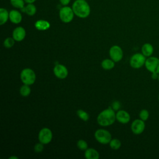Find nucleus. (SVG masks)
<instances>
[{"label":"nucleus","mask_w":159,"mask_h":159,"mask_svg":"<svg viewBox=\"0 0 159 159\" xmlns=\"http://www.w3.org/2000/svg\"><path fill=\"white\" fill-rule=\"evenodd\" d=\"M13 39L17 42L22 41L25 37V30L22 27H16L12 32Z\"/></svg>","instance_id":"13"},{"label":"nucleus","mask_w":159,"mask_h":159,"mask_svg":"<svg viewBox=\"0 0 159 159\" xmlns=\"http://www.w3.org/2000/svg\"><path fill=\"white\" fill-rule=\"evenodd\" d=\"M101 66L104 70H111L114 67V61L112 60L105 59L102 61Z\"/></svg>","instance_id":"20"},{"label":"nucleus","mask_w":159,"mask_h":159,"mask_svg":"<svg viewBox=\"0 0 159 159\" xmlns=\"http://www.w3.org/2000/svg\"><path fill=\"white\" fill-rule=\"evenodd\" d=\"M116 119L117 121L122 124H127L130 120V114L125 111L120 110L116 114Z\"/></svg>","instance_id":"12"},{"label":"nucleus","mask_w":159,"mask_h":159,"mask_svg":"<svg viewBox=\"0 0 159 159\" xmlns=\"http://www.w3.org/2000/svg\"><path fill=\"white\" fill-rule=\"evenodd\" d=\"M25 2H26L28 4H30V3H33L34 1H35V0H24Z\"/></svg>","instance_id":"32"},{"label":"nucleus","mask_w":159,"mask_h":159,"mask_svg":"<svg viewBox=\"0 0 159 159\" xmlns=\"http://www.w3.org/2000/svg\"><path fill=\"white\" fill-rule=\"evenodd\" d=\"M21 9L22 11L25 12L26 14L29 16H33L36 12V7L32 3L28 4L25 7H23Z\"/></svg>","instance_id":"19"},{"label":"nucleus","mask_w":159,"mask_h":159,"mask_svg":"<svg viewBox=\"0 0 159 159\" xmlns=\"http://www.w3.org/2000/svg\"><path fill=\"white\" fill-rule=\"evenodd\" d=\"M74 14L75 13L73 11V9L68 6H64L61 7L59 12L60 19L65 23H68L71 22L73 19Z\"/></svg>","instance_id":"7"},{"label":"nucleus","mask_w":159,"mask_h":159,"mask_svg":"<svg viewBox=\"0 0 159 159\" xmlns=\"http://www.w3.org/2000/svg\"><path fill=\"white\" fill-rule=\"evenodd\" d=\"M52 139V132L47 127L42 129L39 134V140L43 144H47Z\"/></svg>","instance_id":"8"},{"label":"nucleus","mask_w":159,"mask_h":159,"mask_svg":"<svg viewBox=\"0 0 159 159\" xmlns=\"http://www.w3.org/2000/svg\"><path fill=\"white\" fill-rule=\"evenodd\" d=\"M35 72L30 68L24 69L20 73V79L24 84L31 85L35 81Z\"/></svg>","instance_id":"3"},{"label":"nucleus","mask_w":159,"mask_h":159,"mask_svg":"<svg viewBox=\"0 0 159 159\" xmlns=\"http://www.w3.org/2000/svg\"><path fill=\"white\" fill-rule=\"evenodd\" d=\"M60 1L61 4L62 5L66 6V5H67V4H69L70 0H60Z\"/></svg>","instance_id":"31"},{"label":"nucleus","mask_w":159,"mask_h":159,"mask_svg":"<svg viewBox=\"0 0 159 159\" xmlns=\"http://www.w3.org/2000/svg\"><path fill=\"white\" fill-rule=\"evenodd\" d=\"M139 117L143 121L147 120L149 117V112L147 109H142L139 113Z\"/></svg>","instance_id":"25"},{"label":"nucleus","mask_w":159,"mask_h":159,"mask_svg":"<svg viewBox=\"0 0 159 159\" xmlns=\"http://www.w3.org/2000/svg\"><path fill=\"white\" fill-rule=\"evenodd\" d=\"M141 52L144 56L148 58L149 57L152 56L154 52V48L153 45L151 43H145L142 45L141 48Z\"/></svg>","instance_id":"14"},{"label":"nucleus","mask_w":159,"mask_h":159,"mask_svg":"<svg viewBox=\"0 0 159 159\" xmlns=\"http://www.w3.org/2000/svg\"><path fill=\"white\" fill-rule=\"evenodd\" d=\"M9 158V159H12V158H16V159H17L18 158H17V157H15V156H12V157H10Z\"/></svg>","instance_id":"33"},{"label":"nucleus","mask_w":159,"mask_h":159,"mask_svg":"<svg viewBox=\"0 0 159 159\" xmlns=\"http://www.w3.org/2000/svg\"><path fill=\"white\" fill-rule=\"evenodd\" d=\"M147 57L142 53L134 54L130 59V65L133 68H140L145 65Z\"/></svg>","instance_id":"5"},{"label":"nucleus","mask_w":159,"mask_h":159,"mask_svg":"<svg viewBox=\"0 0 159 159\" xmlns=\"http://www.w3.org/2000/svg\"><path fill=\"white\" fill-rule=\"evenodd\" d=\"M109 145L111 148H112L113 150H117L120 147L121 143L118 139H114L110 141Z\"/></svg>","instance_id":"22"},{"label":"nucleus","mask_w":159,"mask_h":159,"mask_svg":"<svg viewBox=\"0 0 159 159\" xmlns=\"http://www.w3.org/2000/svg\"><path fill=\"white\" fill-rule=\"evenodd\" d=\"M109 55L111 59L114 62H118L120 61L123 57V52L119 46L114 45L109 50Z\"/></svg>","instance_id":"10"},{"label":"nucleus","mask_w":159,"mask_h":159,"mask_svg":"<svg viewBox=\"0 0 159 159\" xmlns=\"http://www.w3.org/2000/svg\"><path fill=\"white\" fill-rule=\"evenodd\" d=\"M158 101H159V94H158Z\"/></svg>","instance_id":"35"},{"label":"nucleus","mask_w":159,"mask_h":159,"mask_svg":"<svg viewBox=\"0 0 159 159\" xmlns=\"http://www.w3.org/2000/svg\"><path fill=\"white\" fill-rule=\"evenodd\" d=\"M77 115L81 120H83L84 121L88 120L89 117L88 114L82 109H79L77 111Z\"/></svg>","instance_id":"23"},{"label":"nucleus","mask_w":159,"mask_h":159,"mask_svg":"<svg viewBox=\"0 0 159 159\" xmlns=\"http://www.w3.org/2000/svg\"><path fill=\"white\" fill-rule=\"evenodd\" d=\"M8 18H9V13L4 8L0 9V24L3 25L5 24Z\"/></svg>","instance_id":"18"},{"label":"nucleus","mask_w":159,"mask_h":159,"mask_svg":"<svg viewBox=\"0 0 159 159\" xmlns=\"http://www.w3.org/2000/svg\"><path fill=\"white\" fill-rule=\"evenodd\" d=\"M24 0H11V3L16 8L22 9L24 7Z\"/></svg>","instance_id":"24"},{"label":"nucleus","mask_w":159,"mask_h":159,"mask_svg":"<svg viewBox=\"0 0 159 159\" xmlns=\"http://www.w3.org/2000/svg\"><path fill=\"white\" fill-rule=\"evenodd\" d=\"M77 147L81 150H86L88 148V143L84 140H80L77 142Z\"/></svg>","instance_id":"26"},{"label":"nucleus","mask_w":159,"mask_h":159,"mask_svg":"<svg viewBox=\"0 0 159 159\" xmlns=\"http://www.w3.org/2000/svg\"><path fill=\"white\" fill-rule=\"evenodd\" d=\"M120 107V104L119 101H114L112 104V109L114 111H117Z\"/></svg>","instance_id":"29"},{"label":"nucleus","mask_w":159,"mask_h":159,"mask_svg":"<svg viewBox=\"0 0 159 159\" xmlns=\"http://www.w3.org/2000/svg\"><path fill=\"white\" fill-rule=\"evenodd\" d=\"M9 19L12 23L19 24L22 20V15L19 11L12 10L9 12Z\"/></svg>","instance_id":"15"},{"label":"nucleus","mask_w":159,"mask_h":159,"mask_svg":"<svg viewBox=\"0 0 159 159\" xmlns=\"http://www.w3.org/2000/svg\"><path fill=\"white\" fill-rule=\"evenodd\" d=\"M43 150V144L41 142L37 143L34 146V151L37 153H40L42 152Z\"/></svg>","instance_id":"28"},{"label":"nucleus","mask_w":159,"mask_h":159,"mask_svg":"<svg viewBox=\"0 0 159 159\" xmlns=\"http://www.w3.org/2000/svg\"><path fill=\"white\" fill-rule=\"evenodd\" d=\"M20 93L22 96H28L30 93V88L27 84H24L20 89Z\"/></svg>","instance_id":"21"},{"label":"nucleus","mask_w":159,"mask_h":159,"mask_svg":"<svg viewBox=\"0 0 159 159\" xmlns=\"http://www.w3.org/2000/svg\"><path fill=\"white\" fill-rule=\"evenodd\" d=\"M72 9L75 14L81 18H86L90 14V7L85 0H76L73 4Z\"/></svg>","instance_id":"1"},{"label":"nucleus","mask_w":159,"mask_h":159,"mask_svg":"<svg viewBox=\"0 0 159 159\" xmlns=\"http://www.w3.org/2000/svg\"><path fill=\"white\" fill-rule=\"evenodd\" d=\"M116 119L114 111L111 108L102 111L98 116V123L102 126H108L112 125Z\"/></svg>","instance_id":"2"},{"label":"nucleus","mask_w":159,"mask_h":159,"mask_svg":"<svg viewBox=\"0 0 159 159\" xmlns=\"http://www.w3.org/2000/svg\"><path fill=\"white\" fill-rule=\"evenodd\" d=\"M146 68V69L152 73H159V58L151 56L148 58H147L145 63L144 65Z\"/></svg>","instance_id":"4"},{"label":"nucleus","mask_w":159,"mask_h":159,"mask_svg":"<svg viewBox=\"0 0 159 159\" xmlns=\"http://www.w3.org/2000/svg\"><path fill=\"white\" fill-rule=\"evenodd\" d=\"M145 121L142 119H135L131 124L132 132L135 135L141 134L145 130Z\"/></svg>","instance_id":"9"},{"label":"nucleus","mask_w":159,"mask_h":159,"mask_svg":"<svg viewBox=\"0 0 159 159\" xmlns=\"http://www.w3.org/2000/svg\"><path fill=\"white\" fill-rule=\"evenodd\" d=\"M158 73H151V78L153 80H157L158 79Z\"/></svg>","instance_id":"30"},{"label":"nucleus","mask_w":159,"mask_h":159,"mask_svg":"<svg viewBox=\"0 0 159 159\" xmlns=\"http://www.w3.org/2000/svg\"><path fill=\"white\" fill-rule=\"evenodd\" d=\"M94 137L96 140L102 143L107 144L111 140V135L109 132L104 129H98L95 132Z\"/></svg>","instance_id":"6"},{"label":"nucleus","mask_w":159,"mask_h":159,"mask_svg":"<svg viewBox=\"0 0 159 159\" xmlns=\"http://www.w3.org/2000/svg\"><path fill=\"white\" fill-rule=\"evenodd\" d=\"M14 39L11 37H8L4 41V46L6 48H11L14 44Z\"/></svg>","instance_id":"27"},{"label":"nucleus","mask_w":159,"mask_h":159,"mask_svg":"<svg viewBox=\"0 0 159 159\" xmlns=\"http://www.w3.org/2000/svg\"><path fill=\"white\" fill-rule=\"evenodd\" d=\"M53 73L55 75L60 79L65 78L68 76V73L67 68L61 64H58L55 66L53 68Z\"/></svg>","instance_id":"11"},{"label":"nucleus","mask_w":159,"mask_h":159,"mask_svg":"<svg viewBox=\"0 0 159 159\" xmlns=\"http://www.w3.org/2000/svg\"><path fill=\"white\" fill-rule=\"evenodd\" d=\"M158 82H159V73H158Z\"/></svg>","instance_id":"34"},{"label":"nucleus","mask_w":159,"mask_h":159,"mask_svg":"<svg viewBox=\"0 0 159 159\" xmlns=\"http://www.w3.org/2000/svg\"><path fill=\"white\" fill-rule=\"evenodd\" d=\"M84 156L87 159H98L99 154L95 149L90 148L85 150Z\"/></svg>","instance_id":"16"},{"label":"nucleus","mask_w":159,"mask_h":159,"mask_svg":"<svg viewBox=\"0 0 159 159\" xmlns=\"http://www.w3.org/2000/svg\"><path fill=\"white\" fill-rule=\"evenodd\" d=\"M50 23L44 20H39L35 24V27L37 29L40 30H45L50 27Z\"/></svg>","instance_id":"17"}]
</instances>
